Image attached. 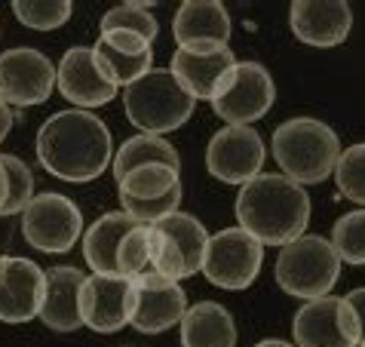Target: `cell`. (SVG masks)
<instances>
[{"instance_id": "cell-24", "label": "cell", "mask_w": 365, "mask_h": 347, "mask_svg": "<svg viewBox=\"0 0 365 347\" xmlns=\"http://www.w3.org/2000/svg\"><path fill=\"white\" fill-rule=\"evenodd\" d=\"M145 163H166L172 169H181V157L172 141L160 139V136H133L126 139L123 145L114 151V160H110V169H114V178H123L129 169L145 166Z\"/></svg>"}, {"instance_id": "cell-25", "label": "cell", "mask_w": 365, "mask_h": 347, "mask_svg": "<svg viewBox=\"0 0 365 347\" xmlns=\"http://www.w3.org/2000/svg\"><path fill=\"white\" fill-rule=\"evenodd\" d=\"M178 185L181 169H172L166 163H145V166L129 169L123 178H117V193L126 200H157Z\"/></svg>"}, {"instance_id": "cell-35", "label": "cell", "mask_w": 365, "mask_h": 347, "mask_svg": "<svg viewBox=\"0 0 365 347\" xmlns=\"http://www.w3.org/2000/svg\"><path fill=\"white\" fill-rule=\"evenodd\" d=\"M6 197H9V178H6V169H4V163H0V209H4Z\"/></svg>"}, {"instance_id": "cell-7", "label": "cell", "mask_w": 365, "mask_h": 347, "mask_svg": "<svg viewBox=\"0 0 365 347\" xmlns=\"http://www.w3.org/2000/svg\"><path fill=\"white\" fill-rule=\"evenodd\" d=\"M22 237L37 252L65 255L83 237V212L65 193H34L22 212Z\"/></svg>"}, {"instance_id": "cell-12", "label": "cell", "mask_w": 365, "mask_h": 347, "mask_svg": "<svg viewBox=\"0 0 365 347\" xmlns=\"http://www.w3.org/2000/svg\"><path fill=\"white\" fill-rule=\"evenodd\" d=\"M56 65L34 46H13L0 53V99L9 108H34L53 96Z\"/></svg>"}, {"instance_id": "cell-11", "label": "cell", "mask_w": 365, "mask_h": 347, "mask_svg": "<svg viewBox=\"0 0 365 347\" xmlns=\"http://www.w3.org/2000/svg\"><path fill=\"white\" fill-rule=\"evenodd\" d=\"M267 148L258 129L252 126H225L209 139L206 145V169L212 178L225 185H249L255 176H261Z\"/></svg>"}, {"instance_id": "cell-22", "label": "cell", "mask_w": 365, "mask_h": 347, "mask_svg": "<svg viewBox=\"0 0 365 347\" xmlns=\"http://www.w3.org/2000/svg\"><path fill=\"white\" fill-rule=\"evenodd\" d=\"M181 347H233L237 323L218 301H197L181 316Z\"/></svg>"}, {"instance_id": "cell-17", "label": "cell", "mask_w": 365, "mask_h": 347, "mask_svg": "<svg viewBox=\"0 0 365 347\" xmlns=\"http://www.w3.org/2000/svg\"><path fill=\"white\" fill-rule=\"evenodd\" d=\"M56 86L77 111L101 108L117 99L120 89L110 84L108 74L98 68L93 46H74L62 56L56 68Z\"/></svg>"}, {"instance_id": "cell-3", "label": "cell", "mask_w": 365, "mask_h": 347, "mask_svg": "<svg viewBox=\"0 0 365 347\" xmlns=\"http://www.w3.org/2000/svg\"><path fill=\"white\" fill-rule=\"evenodd\" d=\"M270 151L282 176L304 188L319 185L331 176L341 157V141L334 129L317 117H292L273 129Z\"/></svg>"}, {"instance_id": "cell-20", "label": "cell", "mask_w": 365, "mask_h": 347, "mask_svg": "<svg viewBox=\"0 0 365 347\" xmlns=\"http://www.w3.org/2000/svg\"><path fill=\"white\" fill-rule=\"evenodd\" d=\"M86 273L71 264H58V268L46 271V292H43V308H40V320L53 332H77L80 326V286H83Z\"/></svg>"}, {"instance_id": "cell-21", "label": "cell", "mask_w": 365, "mask_h": 347, "mask_svg": "<svg viewBox=\"0 0 365 347\" xmlns=\"http://www.w3.org/2000/svg\"><path fill=\"white\" fill-rule=\"evenodd\" d=\"M172 37L178 46L190 44H227L230 13L221 0H185L172 19Z\"/></svg>"}, {"instance_id": "cell-33", "label": "cell", "mask_w": 365, "mask_h": 347, "mask_svg": "<svg viewBox=\"0 0 365 347\" xmlns=\"http://www.w3.org/2000/svg\"><path fill=\"white\" fill-rule=\"evenodd\" d=\"M344 301L353 308V313H356V320H359V329H362V338H365V286H359V289H353L344 295Z\"/></svg>"}, {"instance_id": "cell-29", "label": "cell", "mask_w": 365, "mask_h": 347, "mask_svg": "<svg viewBox=\"0 0 365 347\" xmlns=\"http://www.w3.org/2000/svg\"><path fill=\"white\" fill-rule=\"evenodd\" d=\"M0 163H4L6 178H9V197L4 203V209H0V218L22 216L25 206L34 200V172L16 154H0Z\"/></svg>"}, {"instance_id": "cell-2", "label": "cell", "mask_w": 365, "mask_h": 347, "mask_svg": "<svg viewBox=\"0 0 365 347\" xmlns=\"http://www.w3.org/2000/svg\"><path fill=\"white\" fill-rule=\"evenodd\" d=\"M237 221L261 246H289L304 237L310 197L282 172H261L237 193Z\"/></svg>"}, {"instance_id": "cell-10", "label": "cell", "mask_w": 365, "mask_h": 347, "mask_svg": "<svg viewBox=\"0 0 365 347\" xmlns=\"http://www.w3.org/2000/svg\"><path fill=\"white\" fill-rule=\"evenodd\" d=\"M237 56L227 44H190L172 53L169 71L194 101H215L227 89Z\"/></svg>"}, {"instance_id": "cell-19", "label": "cell", "mask_w": 365, "mask_h": 347, "mask_svg": "<svg viewBox=\"0 0 365 347\" xmlns=\"http://www.w3.org/2000/svg\"><path fill=\"white\" fill-rule=\"evenodd\" d=\"M93 53L98 68L117 89L133 86L135 80L154 71V44L133 31H101Z\"/></svg>"}, {"instance_id": "cell-28", "label": "cell", "mask_w": 365, "mask_h": 347, "mask_svg": "<svg viewBox=\"0 0 365 347\" xmlns=\"http://www.w3.org/2000/svg\"><path fill=\"white\" fill-rule=\"evenodd\" d=\"M329 243L334 246L341 261L362 268L365 264V209H353L334 221Z\"/></svg>"}, {"instance_id": "cell-26", "label": "cell", "mask_w": 365, "mask_h": 347, "mask_svg": "<svg viewBox=\"0 0 365 347\" xmlns=\"http://www.w3.org/2000/svg\"><path fill=\"white\" fill-rule=\"evenodd\" d=\"M154 4H141V0H126L114 9H108L101 16V31H133V34H141L145 40L154 44L157 34H160V25L154 13H150Z\"/></svg>"}, {"instance_id": "cell-37", "label": "cell", "mask_w": 365, "mask_h": 347, "mask_svg": "<svg viewBox=\"0 0 365 347\" xmlns=\"http://www.w3.org/2000/svg\"><path fill=\"white\" fill-rule=\"evenodd\" d=\"M359 347H365V338H362V341H359Z\"/></svg>"}, {"instance_id": "cell-15", "label": "cell", "mask_w": 365, "mask_h": 347, "mask_svg": "<svg viewBox=\"0 0 365 347\" xmlns=\"http://www.w3.org/2000/svg\"><path fill=\"white\" fill-rule=\"evenodd\" d=\"M46 271L22 255H0V323L22 326L40 316Z\"/></svg>"}, {"instance_id": "cell-34", "label": "cell", "mask_w": 365, "mask_h": 347, "mask_svg": "<svg viewBox=\"0 0 365 347\" xmlns=\"http://www.w3.org/2000/svg\"><path fill=\"white\" fill-rule=\"evenodd\" d=\"M9 129H13V108L0 99V141L9 136Z\"/></svg>"}, {"instance_id": "cell-6", "label": "cell", "mask_w": 365, "mask_h": 347, "mask_svg": "<svg viewBox=\"0 0 365 347\" xmlns=\"http://www.w3.org/2000/svg\"><path fill=\"white\" fill-rule=\"evenodd\" d=\"M209 246V231L197 216L172 212L163 221L150 224V273L166 280H187L202 271Z\"/></svg>"}, {"instance_id": "cell-4", "label": "cell", "mask_w": 365, "mask_h": 347, "mask_svg": "<svg viewBox=\"0 0 365 347\" xmlns=\"http://www.w3.org/2000/svg\"><path fill=\"white\" fill-rule=\"evenodd\" d=\"M194 108L197 101L185 93V86L178 84L169 68H154L150 74L123 89L126 120L141 129V136H169L187 124Z\"/></svg>"}, {"instance_id": "cell-18", "label": "cell", "mask_w": 365, "mask_h": 347, "mask_svg": "<svg viewBox=\"0 0 365 347\" xmlns=\"http://www.w3.org/2000/svg\"><path fill=\"white\" fill-rule=\"evenodd\" d=\"M289 25L301 44L331 49L350 37L353 9L347 0H295L289 9Z\"/></svg>"}, {"instance_id": "cell-5", "label": "cell", "mask_w": 365, "mask_h": 347, "mask_svg": "<svg viewBox=\"0 0 365 347\" xmlns=\"http://www.w3.org/2000/svg\"><path fill=\"white\" fill-rule=\"evenodd\" d=\"M273 273H277V283L286 295L313 301L334 289V283L341 277V258L326 237L304 233V237L292 240L289 246H282Z\"/></svg>"}, {"instance_id": "cell-23", "label": "cell", "mask_w": 365, "mask_h": 347, "mask_svg": "<svg viewBox=\"0 0 365 347\" xmlns=\"http://www.w3.org/2000/svg\"><path fill=\"white\" fill-rule=\"evenodd\" d=\"M135 224L138 221H133L120 209V212L98 216L83 231V258L93 268V273H117V249Z\"/></svg>"}, {"instance_id": "cell-36", "label": "cell", "mask_w": 365, "mask_h": 347, "mask_svg": "<svg viewBox=\"0 0 365 347\" xmlns=\"http://www.w3.org/2000/svg\"><path fill=\"white\" fill-rule=\"evenodd\" d=\"M252 347H295V344H289V341H282V338H264V341H258V344H252Z\"/></svg>"}, {"instance_id": "cell-32", "label": "cell", "mask_w": 365, "mask_h": 347, "mask_svg": "<svg viewBox=\"0 0 365 347\" xmlns=\"http://www.w3.org/2000/svg\"><path fill=\"white\" fill-rule=\"evenodd\" d=\"M120 203H123V212L133 221L157 224V221H163L166 216H172V212H178V206H181V185L172 188L166 197H157V200H126V197H120Z\"/></svg>"}, {"instance_id": "cell-8", "label": "cell", "mask_w": 365, "mask_h": 347, "mask_svg": "<svg viewBox=\"0 0 365 347\" xmlns=\"http://www.w3.org/2000/svg\"><path fill=\"white\" fill-rule=\"evenodd\" d=\"M264 264V246L242 228H221L209 237L202 277L227 292L249 289Z\"/></svg>"}, {"instance_id": "cell-30", "label": "cell", "mask_w": 365, "mask_h": 347, "mask_svg": "<svg viewBox=\"0 0 365 347\" xmlns=\"http://www.w3.org/2000/svg\"><path fill=\"white\" fill-rule=\"evenodd\" d=\"M331 176L338 181V191L350 203H359V209H365V141L341 151Z\"/></svg>"}, {"instance_id": "cell-16", "label": "cell", "mask_w": 365, "mask_h": 347, "mask_svg": "<svg viewBox=\"0 0 365 347\" xmlns=\"http://www.w3.org/2000/svg\"><path fill=\"white\" fill-rule=\"evenodd\" d=\"M187 313V292L181 283L166 280L160 273H145L133 280V316L129 326L141 335H160L181 323Z\"/></svg>"}, {"instance_id": "cell-13", "label": "cell", "mask_w": 365, "mask_h": 347, "mask_svg": "<svg viewBox=\"0 0 365 347\" xmlns=\"http://www.w3.org/2000/svg\"><path fill=\"white\" fill-rule=\"evenodd\" d=\"M277 101V84L261 62H237L227 89L212 101V111L227 126H252Z\"/></svg>"}, {"instance_id": "cell-14", "label": "cell", "mask_w": 365, "mask_h": 347, "mask_svg": "<svg viewBox=\"0 0 365 347\" xmlns=\"http://www.w3.org/2000/svg\"><path fill=\"white\" fill-rule=\"evenodd\" d=\"M133 316V280L120 273H93L80 286V323L98 335H114Z\"/></svg>"}, {"instance_id": "cell-9", "label": "cell", "mask_w": 365, "mask_h": 347, "mask_svg": "<svg viewBox=\"0 0 365 347\" xmlns=\"http://www.w3.org/2000/svg\"><path fill=\"white\" fill-rule=\"evenodd\" d=\"M295 347H359L362 329L353 308L341 295L304 301L292 316Z\"/></svg>"}, {"instance_id": "cell-27", "label": "cell", "mask_w": 365, "mask_h": 347, "mask_svg": "<svg viewBox=\"0 0 365 347\" xmlns=\"http://www.w3.org/2000/svg\"><path fill=\"white\" fill-rule=\"evenodd\" d=\"M9 6H13V16L31 31H56L74 13L71 0H13Z\"/></svg>"}, {"instance_id": "cell-31", "label": "cell", "mask_w": 365, "mask_h": 347, "mask_svg": "<svg viewBox=\"0 0 365 347\" xmlns=\"http://www.w3.org/2000/svg\"><path fill=\"white\" fill-rule=\"evenodd\" d=\"M117 273L120 277H145L150 273V224H135L117 249Z\"/></svg>"}, {"instance_id": "cell-1", "label": "cell", "mask_w": 365, "mask_h": 347, "mask_svg": "<svg viewBox=\"0 0 365 347\" xmlns=\"http://www.w3.org/2000/svg\"><path fill=\"white\" fill-rule=\"evenodd\" d=\"M37 160L49 176L68 185L96 181L114 160V141L105 120L93 111H58L37 132Z\"/></svg>"}]
</instances>
